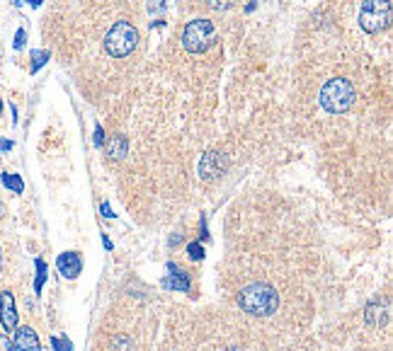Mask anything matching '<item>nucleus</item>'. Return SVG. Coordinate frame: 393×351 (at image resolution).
I'll return each mask as SVG.
<instances>
[{
    "label": "nucleus",
    "mask_w": 393,
    "mask_h": 351,
    "mask_svg": "<svg viewBox=\"0 0 393 351\" xmlns=\"http://www.w3.org/2000/svg\"><path fill=\"white\" fill-rule=\"evenodd\" d=\"M238 305L248 312V315L270 317L280 308V293H277V288L270 286V283H262V281L250 283V286H245L238 293Z\"/></svg>",
    "instance_id": "f257e3e1"
},
{
    "label": "nucleus",
    "mask_w": 393,
    "mask_h": 351,
    "mask_svg": "<svg viewBox=\"0 0 393 351\" xmlns=\"http://www.w3.org/2000/svg\"><path fill=\"white\" fill-rule=\"evenodd\" d=\"M364 320H367V325L371 327H381L389 322V305H381V303H369L367 305V312H364Z\"/></svg>",
    "instance_id": "9b49d317"
},
{
    "label": "nucleus",
    "mask_w": 393,
    "mask_h": 351,
    "mask_svg": "<svg viewBox=\"0 0 393 351\" xmlns=\"http://www.w3.org/2000/svg\"><path fill=\"white\" fill-rule=\"evenodd\" d=\"M10 148H13V141H0V153L10 151Z\"/></svg>",
    "instance_id": "5701e85b"
},
{
    "label": "nucleus",
    "mask_w": 393,
    "mask_h": 351,
    "mask_svg": "<svg viewBox=\"0 0 393 351\" xmlns=\"http://www.w3.org/2000/svg\"><path fill=\"white\" fill-rule=\"evenodd\" d=\"M112 349L114 351H134V344H131L129 337H117L112 342Z\"/></svg>",
    "instance_id": "f3484780"
},
{
    "label": "nucleus",
    "mask_w": 393,
    "mask_h": 351,
    "mask_svg": "<svg viewBox=\"0 0 393 351\" xmlns=\"http://www.w3.org/2000/svg\"><path fill=\"white\" fill-rule=\"evenodd\" d=\"M0 269H3V255H0Z\"/></svg>",
    "instance_id": "c85d7f7f"
},
{
    "label": "nucleus",
    "mask_w": 393,
    "mask_h": 351,
    "mask_svg": "<svg viewBox=\"0 0 393 351\" xmlns=\"http://www.w3.org/2000/svg\"><path fill=\"white\" fill-rule=\"evenodd\" d=\"M13 351H42L37 332L32 327H20L13 339Z\"/></svg>",
    "instance_id": "9d476101"
},
{
    "label": "nucleus",
    "mask_w": 393,
    "mask_h": 351,
    "mask_svg": "<svg viewBox=\"0 0 393 351\" xmlns=\"http://www.w3.org/2000/svg\"><path fill=\"white\" fill-rule=\"evenodd\" d=\"M129 151V143L124 136H112L107 143V158H112V160H122L124 155H127Z\"/></svg>",
    "instance_id": "f8f14e48"
},
{
    "label": "nucleus",
    "mask_w": 393,
    "mask_h": 351,
    "mask_svg": "<svg viewBox=\"0 0 393 351\" xmlns=\"http://www.w3.org/2000/svg\"><path fill=\"white\" fill-rule=\"evenodd\" d=\"M0 322H3L5 332L18 330V308H15L13 291H3L0 293Z\"/></svg>",
    "instance_id": "0eeeda50"
},
{
    "label": "nucleus",
    "mask_w": 393,
    "mask_h": 351,
    "mask_svg": "<svg viewBox=\"0 0 393 351\" xmlns=\"http://www.w3.org/2000/svg\"><path fill=\"white\" fill-rule=\"evenodd\" d=\"M49 58H51V53L44 51V49H39V51H32V73H37V70H39Z\"/></svg>",
    "instance_id": "2eb2a0df"
},
{
    "label": "nucleus",
    "mask_w": 393,
    "mask_h": 351,
    "mask_svg": "<svg viewBox=\"0 0 393 351\" xmlns=\"http://www.w3.org/2000/svg\"><path fill=\"white\" fill-rule=\"evenodd\" d=\"M136 44H139V32H136V27L131 22H124V20L114 22L105 34V51L114 58L129 56L136 49Z\"/></svg>",
    "instance_id": "7ed1b4c3"
},
{
    "label": "nucleus",
    "mask_w": 393,
    "mask_h": 351,
    "mask_svg": "<svg viewBox=\"0 0 393 351\" xmlns=\"http://www.w3.org/2000/svg\"><path fill=\"white\" fill-rule=\"evenodd\" d=\"M391 22V3L389 0H364L362 10H359V27L367 34L386 30Z\"/></svg>",
    "instance_id": "39448f33"
},
{
    "label": "nucleus",
    "mask_w": 393,
    "mask_h": 351,
    "mask_svg": "<svg viewBox=\"0 0 393 351\" xmlns=\"http://www.w3.org/2000/svg\"><path fill=\"white\" fill-rule=\"evenodd\" d=\"M0 112H3V104H0Z\"/></svg>",
    "instance_id": "c756f323"
},
{
    "label": "nucleus",
    "mask_w": 393,
    "mask_h": 351,
    "mask_svg": "<svg viewBox=\"0 0 393 351\" xmlns=\"http://www.w3.org/2000/svg\"><path fill=\"white\" fill-rule=\"evenodd\" d=\"M100 211H102V216H105V218H114V211L109 208V204H102Z\"/></svg>",
    "instance_id": "4be33fe9"
},
{
    "label": "nucleus",
    "mask_w": 393,
    "mask_h": 351,
    "mask_svg": "<svg viewBox=\"0 0 393 351\" xmlns=\"http://www.w3.org/2000/svg\"><path fill=\"white\" fill-rule=\"evenodd\" d=\"M318 102L325 112L330 114H342L354 104V87L345 78H332L320 87Z\"/></svg>",
    "instance_id": "f03ea898"
},
{
    "label": "nucleus",
    "mask_w": 393,
    "mask_h": 351,
    "mask_svg": "<svg viewBox=\"0 0 393 351\" xmlns=\"http://www.w3.org/2000/svg\"><path fill=\"white\" fill-rule=\"evenodd\" d=\"M228 167V160H226V155H223L221 151H206L204 153V158H201V162H199V177L204 179H218L223 174V170Z\"/></svg>",
    "instance_id": "423d86ee"
},
{
    "label": "nucleus",
    "mask_w": 393,
    "mask_h": 351,
    "mask_svg": "<svg viewBox=\"0 0 393 351\" xmlns=\"http://www.w3.org/2000/svg\"><path fill=\"white\" fill-rule=\"evenodd\" d=\"M102 243H105V248H107V250H112V248H114V245H112V240H109L107 235H105V238H102Z\"/></svg>",
    "instance_id": "a878e982"
},
{
    "label": "nucleus",
    "mask_w": 393,
    "mask_h": 351,
    "mask_svg": "<svg viewBox=\"0 0 393 351\" xmlns=\"http://www.w3.org/2000/svg\"><path fill=\"white\" fill-rule=\"evenodd\" d=\"M25 3H30L32 8H39V5L44 3V0H25Z\"/></svg>",
    "instance_id": "393cba45"
},
{
    "label": "nucleus",
    "mask_w": 393,
    "mask_h": 351,
    "mask_svg": "<svg viewBox=\"0 0 393 351\" xmlns=\"http://www.w3.org/2000/svg\"><path fill=\"white\" fill-rule=\"evenodd\" d=\"M226 351H243V349H240V347H231V349H226Z\"/></svg>",
    "instance_id": "cd10ccee"
},
{
    "label": "nucleus",
    "mask_w": 393,
    "mask_h": 351,
    "mask_svg": "<svg viewBox=\"0 0 393 351\" xmlns=\"http://www.w3.org/2000/svg\"><path fill=\"white\" fill-rule=\"evenodd\" d=\"M206 5H209L211 10H216V13H223V10L231 8L233 0H206Z\"/></svg>",
    "instance_id": "a211bd4d"
},
{
    "label": "nucleus",
    "mask_w": 393,
    "mask_h": 351,
    "mask_svg": "<svg viewBox=\"0 0 393 351\" xmlns=\"http://www.w3.org/2000/svg\"><path fill=\"white\" fill-rule=\"evenodd\" d=\"M5 216V206H3V201H0V218Z\"/></svg>",
    "instance_id": "bb28decb"
},
{
    "label": "nucleus",
    "mask_w": 393,
    "mask_h": 351,
    "mask_svg": "<svg viewBox=\"0 0 393 351\" xmlns=\"http://www.w3.org/2000/svg\"><path fill=\"white\" fill-rule=\"evenodd\" d=\"M15 3H18V5H20V0H15Z\"/></svg>",
    "instance_id": "7c9ffc66"
},
{
    "label": "nucleus",
    "mask_w": 393,
    "mask_h": 351,
    "mask_svg": "<svg viewBox=\"0 0 393 351\" xmlns=\"http://www.w3.org/2000/svg\"><path fill=\"white\" fill-rule=\"evenodd\" d=\"M0 179H3V186H5V189L15 191V194H22V191H25V182H22L18 174L3 172V174H0Z\"/></svg>",
    "instance_id": "ddd939ff"
},
{
    "label": "nucleus",
    "mask_w": 393,
    "mask_h": 351,
    "mask_svg": "<svg viewBox=\"0 0 393 351\" xmlns=\"http://www.w3.org/2000/svg\"><path fill=\"white\" fill-rule=\"evenodd\" d=\"M168 276L163 279V288H168V291H180V293H187L189 291V276L187 274L182 272V269H180L177 264H175V262H168Z\"/></svg>",
    "instance_id": "6e6552de"
},
{
    "label": "nucleus",
    "mask_w": 393,
    "mask_h": 351,
    "mask_svg": "<svg viewBox=\"0 0 393 351\" xmlns=\"http://www.w3.org/2000/svg\"><path fill=\"white\" fill-rule=\"evenodd\" d=\"M0 351H13V342L8 334H0Z\"/></svg>",
    "instance_id": "aec40b11"
},
{
    "label": "nucleus",
    "mask_w": 393,
    "mask_h": 351,
    "mask_svg": "<svg viewBox=\"0 0 393 351\" xmlns=\"http://www.w3.org/2000/svg\"><path fill=\"white\" fill-rule=\"evenodd\" d=\"M216 27L209 20H194L185 27L182 32V44L189 53H204L216 44Z\"/></svg>",
    "instance_id": "20e7f679"
},
{
    "label": "nucleus",
    "mask_w": 393,
    "mask_h": 351,
    "mask_svg": "<svg viewBox=\"0 0 393 351\" xmlns=\"http://www.w3.org/2000/svg\"><path fill=\"white\" fill-rule=\"evenodd\" d=\"M187 255L192 257L194 262H199V260H204L206 252H204V248H201V243H189L187 245Z\"/></svg>",
    "instance_id": "dca6fc26"
},
{
    "label": "nucleus",
    "mask_w": 393,
    "mask_h": 351,
    "mask_svg": "<svg viewBox=\"0 0 393 351\" xmlns=\"http://www.w3.org/2000/svg\"><path fill=\"white\" fill-rule=\"evenodd\" d=\"M25 39H27L25 30H18V34H15V49H22V46H25Z\"/></svg>",
    "instance_id": "412c9836"
},
{
    "label": "nucleus",
    "mask_w": 393,
    "mask_h": 351,
    "mask_svg": "<svg viewBox=\"0 0 393 351\" xmlns=\"http://www.w3.org/2000/svg\"><path fill=\"white\" fill-rule=\"evenodd\" d=\"M180 243H182V238H180V235H173V240H170V248H177Z\"/></svg>",
    "instance_id": "b1692460"
},
{
    "label": "nucleus",
    "mask_w": 393,
    "mask_h": 351,
    "mask_svg": "<svg viewBox=\"0 0 393 351\" xmlns=\"http://www.w3.org/2000/svg\"><path fill=\"white\" fill-rule=\"evenodd\" d=\"M56 267L66 279H78L80 272H83V260H80L78 252H63V255H58Z\"/></svg>",
    "instance_id": "1a4fd4ad"
},
{
    "label": "nucleus",
    "mask_w": 393,
    "mask_h": 351,
    "mask_svg": "<svg viewBox=\"0 0 393 351\" xmlns=\"http://www.w3.org/2000/svg\"><path fill=\"white\" fill-rule=\"evenodd\" d=\"M92 141H95V146H97V148L105 146V131H102V126H100V124L95 126V139H92Z\"/></svg>",
    "instance_id": "6ab92c4d"
},
{
    "label": "nucleus",
    "mask_w": 393,
    "mask_h": 351,
    "mask_svg": "<svg viewBox=\"0 0 393 351\" xmlns=\"http://www.w3.org/2000/svg\"><path fill=\"white\" fill-rule=\"evenodd\" d=\"M37 281H35V293H42L44 288V281H46V262L44 260H37Z\"/></svg>",
    "instance_id": "4468645a"
}]
</instances>
